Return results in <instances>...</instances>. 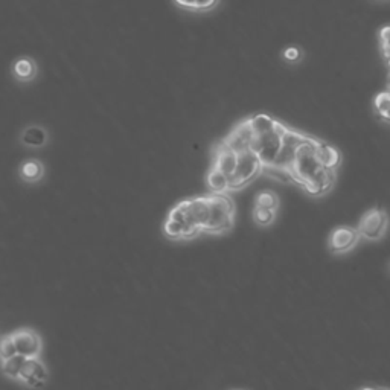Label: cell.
Returning <instances> with one entry per match:
<instances>
[{"mask_svg": "<svg viewBox=\"0 0 390 390\" xmlns=\"http://www.w3.org/2000/svg\"><path fill=\"white\" fill-rule=\"evenodd\" d=\"M360 241V235L357 232V228H349V226H340L335 228L331 235H329V250L334 255H342L348 253L357 246Z\"/></svg>", "mask_w": 390, "mask_h": 390, "instance_id": "ba28073f", "label": "cell"}, {"mask_svg": "<svg viewBox=\"0 0 390 390\" xmlns=\"http://www.w3.org/2000/svg\"><path fill=\"white\" fill-rule=\"evenodd\" d=\"M10 72L17 83L29 84L39 76V63L29 55H20L11 63Z\"/></svg>", "mask_w": 390, "mask_h": 390, "instance_id": "30bf717a", "label": "cell"}, {"mask_svg": "<svg viewBox=\"0 0 390 390\" xmlns=\"http://www.w3.org/2000/svg\"><path fill=\"white\" fill-rule=\"evenodd\" d=\"M284 128L285 125L282 123H277V125L270 130V132L253 134L252 144H250V151H253L258 155V159L263 163V168L272 167L277 154H279Z\"/></svg>", "mask_w": 390, "mask_h": 390, "instance_id": "3957f363", "label": "cell"}, {"mask_svg": "<svg viewBox=\"0 0 390 390\" xmlns=\"http://www.w3.org/2000/svg\"><path fill=\"white\" fill-rule=\"evenodd\" d=\"M252 139H253V132H252V128H250L247 119H246L232 130V133L226 139H224L223 144L229 146V148L233 150L235 153H241L244 150H250V144H252Z\"/></svg>", "mask_w": 390, "mask_h": 390, "instance_id": "8fae6325", "label": "cell"}, {"mask_svg": "<svg viewBox=\"0 0 390 390\" xmlns=\"http://www.w3.org/2000/svg\"><path fill=\"white\" fill-rule=\"evenodd\" d=\"M317 141L319 139L305 136L288 168L291 181L300 185L309 195L314 197L325 195L335 183V169L323 167L319 160Z\"/></svg>", "mask_w": 390, "mask_h": 390, "instance_id": "6da1fadb", "label": "cell"}, {"mask_svg": "<svg viewBox=\"0 0 390 390\" xmlns=\"http://www.w3.org/2000/svg\"><path fill=\"white\" fill-rule=\"evenodd\" d=\"M235 167H237V153L221 142L215 148L212 168L218 169L230 180L233 171H235Z\"/></svg>", "mask_w": 390, "mask_h": 390, "instance_id": "7c38bea8", "label": "cell"}, {"mask_svg": "<svg viewBox=\"0 0 390 390\" xmlns=\"http://www.w3.org/2000/svg\"><path fill=\"white\" fill-rule=\"evenodd\" d=\"M389 32H390V28H389V26H384V28L379 31L381 54H383V58H384V62H386V63H389V57H390V46H389Z\"/></svg>", "mask_w": 390, "mask_h": 390, "instance_id": "603a6c76", "label": "cell"}, {"mask_svg": "<svg viewBox=\"0 0 390 390\" xmlns=\"http://www.w3.org/2000/svg\"><path fill=\"white\" fill-rule=\"evenodd\" d=\"M300 50L296 48V46H290L284 50V58L287 60V62L293 63V62H298V60L300 58Z\"/></svg>", "mask_w": 390, "mask_h": 390, "instance_id": "cb8c5ba5", "label": "cell"}, {"mask_svg": "<svg viewBox=\"0 0 390 390\" xmlns=\"http://www.w3.org/2000/svg\"><path fill=\"white\" fill-rule=\"evenodd\" d=\"M163 233L171 239H193L200 235L197 230L188 226L176 206L172 207L167 221L163 224Z\"/></svg>", "mask_w": 390, "mask_h": 390, "instance_id": "9c48e42d", "label": "cell"}, {"mask_svg": "<svg viewBox=\"0 0 390 390\" xmlns=\"http://www.w3.org/2000/svg\"><path fill=\"white\" fill-rule=\"evenodd\" d=\"M374 390H387V389H384V387H378V389H374Z\"/></svg>", "mask_w": 390, "mask_h": 390, "instance_id": "484cf974", "label": "cell"}, {"mask_svg": "<svg viewBox=\"0 0 390 390\" xmlns=\"http://www.w3.org/2000/svg\"><path fill=\"white\" fill-rule=\"evenodd\" d=\"M360 390H374L372 387H363V389H360Z\"/></svg>", "mask_w": 390, "mask_h": 390, "instance_id": "d4e9b609", "label": "cell"}, {"mask_svg": "<svg viewBox=\"0 0 390 390\" xmlns=\"http://www.w3.org/2000/svg\"><path fill=\"white\" fill-rule=\"evenodd\" d=\"M10 335L17 354L23 355L25 358L40 357L43 351V342L37 331H34L31 328H20L15 329Z\"/></svg>", "mask_w": 390, "mask_h": 390, "instance_id": "52a82bcc", "label": "cell"}, {"mask_svg": "<svg viewBox=\"0 0 390 390\" xmlns=\"http://www.w3.org/2000/svg\"><path fill=\"white\" fill-rule=\"evenodd\" d=\"M255 206L276 212L277 207H279V197H277L274 193H272V190H263V193H259L256 195Z\"/></svg>", "mask_w": 390, "mask_h": 390, "instance_id": "ffe728a7", "label": "cell"}, {"mask_svg": "<svg viewBox=\"0 0 390 390\" xmlns=\"http://www.w3.org/2000/svg\"><path fill=\"white\" fill-rule=\"evenodd\" d=\"M206 181H207V186H209V189L215 194H224L226 190H229V179L224 176L223 172L212 167L209 172H207Z\"/></svg>", "mask_w": 390, "mask_h": 390, "instance_id": "e0dca14e", "label": "cell"}, {"mask_svg": "<svg viewBox=\"0 0 390 390\" xmlns=\"http://www.w3.org/2000/svg\"><path fill=\"white\" fill-rule=\"evenodd\" d=\"M316 150H317L319 160L322 162L323 167H326L329 169H337L342 158H340V153L337 151L334 146H331L323 141H317Z\"/></svg>", "mask_w": 390, "mask_h": 390, "instance_id": "9a60e30c", "label": "cell"}, {"mask_svg": "<svg viewBox=\"0 0 390 390\" xmlns=\"http://www.w3.org/2000/svg\"><path fill=\"white\" fill-rule=\"evenodd\" d=\"M174 4L185 11L209 13L218 6L220 0H174Z\"/></svg>", "mask_w": 390, "mask_h": 390, "instance_id": "2e32d148", "label": "cell"}, {"mask_svg": "<svg viewBox=\"0 0 390 390\" xmlns=\"http://www.w3.org/2000/svg\"><path fill=\"white\" fill-rule=\"evenodd\" d=\"M261 172L263 163L253 151L244 150L241 153H237V167L229 180V190H238L247 186L249 183H252Z\"/></svg>", "mask_w": 390, "mask_h": 390, "instance_id": "277c9868", "label": "cell"}, {"mask_svg": "<svg viewBox=\"0 0 390 390\" xmlns=\"http://www.w3.org/2000/svg\"><path fill=\"white\" fill-rule=\"evenodd\" d=\"M211 195V211L209 223L204 233L211 235H223L232 230L235 223V203L226 194H209Z\"/></svg>", "mask_w": 390, "mask_h": 390, "instance_id": "7a4b0ae2", "label": "cell"}, {"mask_svg": "<svg viewBox=\"0 0 390 390\" xmlns=\"http://www.w3.org/2000/svg\"><path fill=\"white\" fill-rule=\"evenodd\" d=\"M19 176L25 183H37L45 177V165L39 159H26L19 167Z\"/></svg>", "mask_w": 390, "mask_h": 390, "instance_id": "5bb4252c", "label": "cell"}, {"mask_svg": "<svg viewBox=\"0 0 390 390\" xmlns=\"http://www.w3.org/2000/svg\"><path fill=\"white\" fill-rule=\"evenodd\" d=\"M48 379H49V370L48 366L45 365V361H43L40 357H32L25 360L23 366L20 369L19 379L17 381L26 387L39 390L46 386Z\"/></svg>", "mask_w": 390, "mask_h": 390, "instance_id": "8992f818", "label": "cell"}, {"mask_svg": "<svg viewBox=\"0 0 390 390\" xmlns=\"http://www.w3.org/2000/svg\"><path fill=\"white\" fill-rule=\"evenodd\" d=\"M274 218H276L274 211H268V209H263V207L255 206L253 220L258 226H270V224H273Z\"/></svg>", "mask_w": 390, "mask_h": 390, "instance_id": "44dd1931", "label": "cell"}, {"mask_svg": "<svg viewBox=\"0 0 390 390\" xmlns=\"http://www.w3.org/2000/svg\"><path fill=\"white\" fill-rule=\"evenodd\" d=\"M19 141L28 148H43L49 142V133L45 127L31 124L22 130Z\"/></svg>", "mask_w": 390, "mask_h": 390, "instance_id": "4fadbf2b", "label": "cell"}, {"mask_svg": "<svg viewBox=\"0 0 390 390\" xmlns=\"http://www.w3.org/2000/svg\"><path fill=\"white\" fill-rule=\"evenodd\" d=\"M374 110H375V113L378 115V118L383 119L384 123H389V118H390V93L387 90L377 95L375 99H374Z\"/></svg>", "mask_w": 390, "mask_h": 390, "instance_id": "d6986e66", "label": "cell"}, {"mask_svg": "<svg viewBox=\"0 0 390 390\" xmlns=\"http://www.w3.org/2000/svg\"><path fill=\"white\" fill-rule=\"evenodd\" d=\"M387 214L381 207H374L361 216V220L357 226V232L360 238H365L369 241L381 239L386 235L387 230Z\"/></svg>", "mask_w": 390, "mask_h": 390, "instance_id": "5b68a950", "label": "cell"}, {"mask_svg": "<svg viewBox=\"0 0 390 390\" xmlns=\"http://www.w3.org/2000/svg\"><path fill=\"white\" fill-rule=\"evenodd\" d=\"M15 354H17V351L14 348L11 335L8 334V335L0 337V361H5L8 358L14 357Z\"/></svg>", "mask_w": 390, "mask_h": 390, "instance_id": "7402d4cb", "label": "cell"}, {"mask_svg": "<svg viewBox=\"0 0 390 390\" xmlns=\"http://www.w3.org/2000/svg\"><path fill=\"white\" fill-rule=\"evenodd\" d=\"M25 357L23 355H19V354H15L14 357L11 358H8L5 361H0V368H2V374L6 377V378H10L13 381H17L19 379V374H20V369L23 366V363H25Z\"/></svg>", "mask_w": 390, "mask_h": 390, "instance_id": "ac0fdd59", "label": "cell"}]
</instances>
